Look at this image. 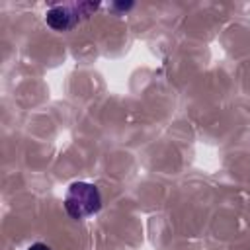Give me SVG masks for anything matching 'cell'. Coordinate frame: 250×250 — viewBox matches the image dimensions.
Returning <instances> with one entry per match:
<instances>
[{
    "mask_svg": "<svg viewBox=\"0 0 250 250\" xmlns=\"http://www.w3.org/2000/svg\"><path fill=\"white\" fill-rule=\"evenodd\" d=\"M102 207V197L96 186L76 182L68 188L64 197V209L72 219H84L88 215H94Z\"/></svg>",
    "mask_w": 250,
    "mask_h": 250,
    "instance_id": "cell-1",
    "label": "cell"
},
{
    "mask_svg": "<svg viewBox=\"0 0 250 250\" xmlns=\"http://www.w3.org/2000/svg\"><path fill=\"white\" fill-rule=\"evenodd\" d=\"M45 21L49 27L57 29V31H64L68 27H72L78 21V16L68 8V6H55L47 12Z\"/></svg>",
    "mask_w": 250,
    "mask_h": 250,
    "instance_id": "cell-2",
    "label": "cell"
},
{
    "mask_svg": "<svg viewBox=\"0 0 250 250\" xmlns=\"http://www.w3.org/2000/svg\"><path fill=\"white\" fill-rule=\"evenodd\" d=\"M27 250H51L47 244H43V242H35V244H31Z\"/></svg>",
    "mask_w": 250,
    "mask_h": 250,
    "instance_id": "cell-3",
    "label": "cell"
}]
</instances>
